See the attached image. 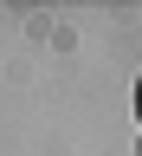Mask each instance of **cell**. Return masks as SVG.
<instances>
[{
    "label": "cell",
    "instance_id": "1",
    "mask_svg": "<svg viewBox=\"0 0 142 156\" xmlns=\"http://www.w3.org/2000/svg\"><path fill=\"white\" fill-rule=\"evenodd\" d=\"M136 124H142V78H136Z\"/></svg>",
    "mask_w": 142,
    "mask_h": 156
}]
</instances>
